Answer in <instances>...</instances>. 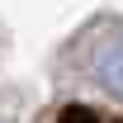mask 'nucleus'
I'll return each mask as SVG.
<instances>
[{
	"instance_id": "1",
	"label": "nucleus",
	"mask_w": 123,
	"mask_h": 123,
	"mask_svg": "<svg viewBox=\"0 0 123 123\" xmlns=\"http://www.w3.org/2000/svg\"><path fill=\"white\" fill-rule=\"evenodd\" d=\"M95 76H99V85H104L109 95L123 99V38H114V43L99 47V57H95Z\"/></svg>"
},
{
	"instance_id": "2",
	"label": "nucleus",
	"mask_w": 123,
	"mask_h": 123,
	"mask_svg": "<svg viewBox=\"0 0 123 123\" xmlns=\"http://www.w3.org/2000/svg\"><path fill=\"white\" fill-rule=\"evenodd\" d=\"M57 123H99V114H95L90 104H66L57 114Z\"/></svg>"
}]
</instances>
